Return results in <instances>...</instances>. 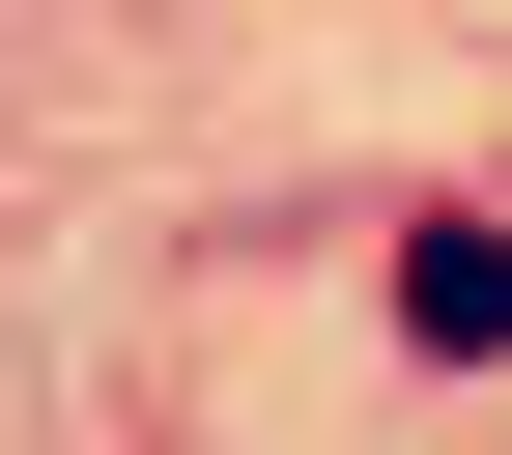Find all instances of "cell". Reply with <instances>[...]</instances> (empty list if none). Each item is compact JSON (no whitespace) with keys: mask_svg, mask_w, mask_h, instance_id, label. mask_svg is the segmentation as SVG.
<instances>
[{"mask_svg":"<svg viewBox=\"0 0 512 455\" xmlns=\"http://www.w3.org/2000/svg\"><path fill=\"white\" fill-rule=\"evenodd\" d=\"M399 342H456V370L512 342V228H484V200H427V228H399Z\"/></svg>","mask_w":512,"mask_h":455,"instance_id":"cell-1","label":"cell"}]
</instances>
